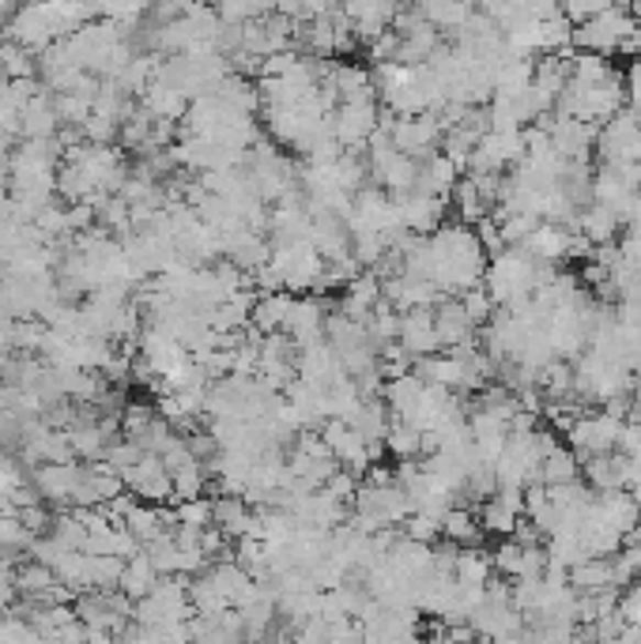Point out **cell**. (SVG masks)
Masks as SVG:
<instances>
[{
  "instance_id": "6da1fadb",
  "label": "cell",
  "mask_w": 641,
  "mask_h": 644,
  "mask_svg": "<svg viewBox=\"0 0 641 644\" xmlns=\"http://www.w3.org/2000/svg\"><path fill=\"white\" fill-rule=\"evenodd\" d=\"M490 253L483 249L479 234L472 223H442L434 234H427V279L442 295L461 298L464 290L483 284Z\"/></svg>"
},
{
  "instance_id": "7a4b0ae2",
  "label": "cell",
  "mask_w": 641,
  "mask_h": 644,
  "mask_svg": "<svg viewBox=\"0 0 641 644\" xmlns=\"http://www.w3.org/2000/svg\"><path fill=\"white\" fill-rule=\"evenodd\" d=\"M627 106V91H622V76L615 73L608 79H600V84H574L570 79L566 87H562L555 110L566 113V118H577L585 121V125H604L608 118Z\"/></svg>"
},
{
  "instance_id": "3957f363",
  "label": "cell",
  "mask_w": 641,
  "mask_h": 644,
  "mask_svg": "<svg viewBox=\"0 0 641 644\" xmlns=\"http://www.w3.org/2000/svg\"><path fill=\"white\" fill-rule=\"evenodd\" d=\"M483 287L495 298V306H513L529 298L535 290V257L521 245H506V249L490 253L487 271H483Z\"/></svg>"
},
{
  "instance_id": "277c9868",
  "label": "cell",
  "mask_w": 641,
  "mask_h": 644,
  "mask_svg": "<svg viewBox=\"0 0 641 644\" xmlns=\"http://www.w3.org/2000/svg\"><path fill=\"white\" fill-rule=\"evenodd\" d=\"M468 625L476 630V637H487V641L524 637V614H521V607L513 603V596H509V585L490 580L487 596H483V603L472 611Z\"/></svg>"
},
{
  "instance_id": "5b68a950",
  "label": "cell",
  "mask_w": 641,
  "mask_h": 644,
  "mask_svg": "<svg viewBox=\"0 0 641 644\" xmlns=\"http://www.w3.org/2000/svg\"><path fill=\"white\" fill-rule=\"evenodd\" d=\"M622 426H627V419H622V414H615V411H608V408L582 411L574 422H570L566 445L574 448V453L582 456V464H585L588 456H600V453H611V448H619Z\"/></svg>"
},
{
  "instance_id": "8992f818",
  "label": "cell",
  "mask_w": 641,
  "mask_h": 644,
  "mask_svg": "<svg viewBox=\"0 0 641 644\" xmlns=\"http://www.w3.org/2000/svg\"><path fill=\"white\" fill-rule=\"evenodd\" d=\"M593 155L596 163H641V118L630 106L596 125Z\"/></svg>"
},
{
  "instance_id": "52a82bcc",
  "label": "cell",
  "mask_w": 641,
  "mask_h": 644,
  "mask_svg": "<svg viewBox=\"0 0 641 644\" xmlns=\"http://www.w3.org/2000/svg\"><path fill=\"white\" fill-rule=\"evenodd\" d=\"M634 26H638L634 15H630L622 4H615V8H608V12L593 15V20L574 23V49H588V53H604V57H611V53L619 49V42L627 38Z\"/></svg>"
},
{
  "instance_id": "ba28073f",
  "label": "cell",
  "mask_w": 641,
  "mask_h": 644,
  "mask_svg": "<svg viewBox=\"0 0 641 644\" xmlns=\"http://www.w3.org/2000/svg\"><path fill=\"white\" fill-rule=\"evenodd\" d=\"M377 121H382V102L377 99H347L336 102V110H332V132L347 152H366V144L377 132Z\"/></svg>"
},
{
  "instance_id": "9c48e42d",
  "label": "cell",
  "mask_w": 641,
  "mask_h": 644,
  "mask_svg": "<svg viewBox=\"0 0 641 644\" xmlns=\"http://www.w3.org/2000/svg\"><path fill=\"white\" fill-rule=\"evenodd\" d=\"M321 437H324V445L332 448V456L340 460V467H347V471H355L358 479L366 475V467L374 464V456H371V441H366L363 434H358L351 422L344 419H329L321 426Z\"/></svg>"
},
{
  "instance_id": "30bf717a",
  "label": "cell",
  "mask_w": 641,
  "mask_h": 644,
  "mask_svg": "<svg viewBox=\"0 0 641 644\" xmlns=\"http://www.w3.org/2000/svg\"><path fill=\"white\" fill-rule=\"evenodd\" d=\"M397 200V211H400V223L408 226L411 234H434L442 223H450V211L453 204L445 197H430V192H400Z\"/></svg>"
},
{
  "instance_id": "8fae6325",
  "label": "cell",
  "mask_w": 641,
  "mask_h": 644,
  "mask_svg": "<svg viewBox=\"0 0 641 644\" xmlns=\"http://www.w3.org/2000/svg\"><path fill=\"white\" fill-rule=\"evenodd\" d=\"M490 562H495L498 577H506V580L540 577V573L548 569V546H543V543L524 546V543H517L513 535H502V546H498V551H490Z\"/></svg>"
},
{
  "instance_id": "7c38bea8",
  "label": "cell",
  "mask_w": 641,
  "mask_h": 644,
  "mask_svg": "<svg viewBox=\"0 0 641 644\" xmlns=\"http://www.w3.org/2000/svg\"><path fill=\"white\" fill-rule=\"evenodd\" d=\"M476 517L487 535H509L517 528V520L524 517V490L498 487L495 493H487V498L479 501Z\"/></svg>"
},
{
  "instance_id": "4fadbf2b",
  "label": "cell",
  "mask_w": 641,
  "mask_h": 644,
  "mask_svg": "<svg viewBox=\"0 0 641 644\" xmlns=\"http://www.w3.org/2000/svg\"><path fill=\"white\" fill-rule=\"evenodd\" d=\"M382 298L393 306V310L408 313L419 310V306H438V298H445L430 279L423 276H408V271H393V276L382 279Z\"/></svg>"
},
{
  "instance_id": "5bb4252c",
  "label": "cell",
  "mask_w": 641,
  "mask_h": 644,
  "mask_svg": "<svg viewBox=\"0 0 641 644\" xmlns=\"http://www.w3.org/2000/svg\"><path fill=\"white\" fill-rule=\"evenodd\" d=\"M400 0H344V15L351 20L355 38L374 42L377 34H385L393 26V15L400 12Z\"/></svg>"
},
{
  "instance_id": "9a60e30c",
  "label": "cell",
  "mask_w": 641,
  "mask_h": 644,
  "mask_svg": "<svg viewBox=\"0 0 641 644\" xmlns=\"http://www.w3.org/2000/svg\"><path fill=\"white\" fill-rule=\"evenodd\" d=\"M397 343L408 351L411 358H427V355H434V351H442V343H438V329H434V306H419V310L400 313Z\"/></svg>"
},
{
  "instance_id": "2e32d148",
  "label": "cell",
  "mask_w": 641,
  "mask_h": 644,
  "mask_svg": "<svg viewBox=\"0 0 641 644\" xmlns=\"http://www.w3.org/2000/svg\"><path fill=\"white\" fill-rule=\"evenodd\" d=\"M434 329H438V343H442V351H453V347H461V343L479 340V329L472 324V317L464 313L461 298H450V295L438 298Z\"/></svg>"
},
{
  "instance_id": "e0dca14e",
  "label": "cell",
  "mask_w": 641,
  "mask_h": 644,
  "mask_svg": "<svg viewBox=\"0 0 641 644\" xmlns=\"http://www.w3.org/2000/svg\"><path fill=\"white\" fill-rule=\"evenodd\" d=\"M382 306V276L377 271H358L344 284V302H340V313L351 317V321L366 324L374 317V310Z\"/></svg>"
},
{
  "instance_id": "ac0fdd59",
  "label": "cell",
  "mask_w": 641,
  "mask_h": 644,
  "mask_svg": "<svg viewBox=\"0 0 641 644\" xmlns=\"http://www.w3.org/2000/svg\"><path fill=\"white\" fill-rule=\"evenodd\" d=\"M344 374L347 369L340 366V358H336V351L329 347V340H313V343H302V347H298V377H302V381L329 388Z\"/></svg>"
},
{
  "instance_id": "d6986e66",
  "label": "cell",
  "mask_w": 641,
  "mask_h": 644,
  "mask_svg": "<svg viewBox=\"0 0 641 644\" xmlns=\"http://www.w3.org/2000/svg\"><path fill=\"white\" fill-rule=\"evenodd\" d=\"M582 479L588 482V490H627L630 487V464L622 448H611V453L588 456L582 464Z\"/></svg>"
},
{
  "instance_id": "ffe728a7",
  "label": "cell",
  "mask_w": 641,
  "mask_h": 644,
  "mask_svg": "<svg viewBox=\"0 0 641 644\" xmlns=\"http://www.w3.org/2000/svg\"><path fill=\"white\" fill-rule=\"evenodd\" d=\"M574 234L577 231H570V226L551 223V219H540V223H535V231L521 242V249L529 253V257H535V260L562 264V260H570V245H574Z\"/></svg>"
},
{
  "instance_id": "44dd1931",
  "label": "cell",
  "mask_w": 641,
  "mask_h": 644,
  "mask_svg": "<svg viewBox=\"0 0 641 644\" xmlns=\"http://www.w3.org/2000/svg\"><path fill=\"white\" fill-rule=\"evenodd\" d=\"M423 392H427V381L416 374V369H404L397 377H385L382 385V400L389 403V411L397 414V419H416L419 403H423Z\"/></svg>"
},
{
  "instance_id": "7402d4cb",
  "label": "cell",
  "mask_w": 641,
  "mask_h": 644,
  "mask_svg": "<svg viewBox=\"0 0 641 644\" xmlns=\"http://www.w3.org/2000/svg\"><path fill=\"white\" fill-rule=\"evenodd\" d=\"M324 317L329 313H324V306L313 295H295L284 332L291 335L298 347H302V343H313V340H324Z\"/></svg>"
},
{
  "instance_id": "603a6c76",
  "label": "cell",
  "mask_w": 641,
  "mask_h": 644,
  "mask_svg": "<svg viewBox=\"0 0 641 644\" xmlns=\"http://www.w3.org/2000/svg\"><path fill=\"white\" fill-rule=\"evenodd\" d=\"M461 166L453 163L445 152H434L427 158H419V178H416V189L419 192H430V197H453L456 181H461Z\"/></svg>"
},
{
  "instance_id": "cb8c5ba5",
  "label": "cell",
  "mask_w": 641,
  "mask_h": 644,
  "mask_svg": "<svg viewBox=\"0 0 641 644\" xmlns=\"http://www.w3.org/2000/svg\"><path fill=\"white\" fill-rule=\"evenodd\" d=\"M291 302H295L291 290H265V295H257L253 313H250V329H257L261 335L284 332L287 313H291Z\"/></svg>"
},
{
  "instance_id": "d4e9b609",
  "label": "cell",
  "mask_w": 641,
  "mask_h": 644,
  "mask_svg": "<svg viewBox=\"0 0 641 644\" xmlns=\"http://www.w3.org/2000/svg\"><path fill=\"white\" fill-rule=\"evenodd\" d=\"M593 501L622 535H630L641 528V506L630 498V490H600V493L593 490Z\"/></svg>"
},
{
  "instance_id": "484cf974",
  "label": "cell",
  "mask_w": 641,
  "mask_h": 644,
  "mask_svg": "<svg viewBox=\"0 0 641 644\" xmlns=\"http://www.w3.org/2000/svg\"><path fill=\"white\" fill-rule=\"evenodd\" d=\"M411 8H416L419 15L438 26V31H456L464 20H468L472 12H476V0H411Z\"/></svg>"
},
{
  "instance_id": "4316f807",
  "label": "cell",
  "mask_w": 641,
  "mask_h": 644,
  "mask_svg": "<svg viewBox=\"0 0 641 644\" xmlns=\"http://www.w3.org/2000/svg\"><path fill=\"white\" fill-rule=\"evenodd\" d=\"M453 577L461 588H487L495 580V562H490V554L483 546H461Z\"/></svg>"
},
{
  "instance_id": "83f0119b",
  "label": "cell",
  "mask_w": 641,
  "mask_h": 644,
  "mask_svg": "<svg viewBox=\"0 0 641 644\" xmlns=\"http://www.w3.org/2000/svg\"><path fill=\"white\" fill-rule=\"evenodd\" d=\"M577 231H582L593 245H604V242H615V237L622 234V219L615 215L611 208L588 200V204L582 208V215H577Z\"/></svg>"
},
{
  "instance_id": "f1b7e54d",
  "label": "cell",
  "mask_w": 641,
  "mask_h": 644,
  "mask_svg": "<svg viewBox=\"0 0 641 644\" xmlns=\"http://www.w3.org/2000/svg\"><path fill=\"white\" fill-rule=\"evenodd\" d=\"M450 204L456 211V219L461 223H479L483 215H495V204H490L487 197H483V189L476 185V178L472 174H461V181H456Z\"/></svg>"
},
{
  "instance_id": "f546056e",
  "label": "cell",
  "mask_w": 641,
  "mask_h": 644,
  "mask_svg": "<svg viewBox=\"0 0 641 644\" xmlns=\"http://www.w3.org/2000/svg\"><path fill=\"white\" fill-rule=\"evenodd\" d=\"M442 535H445V540H453L456 546H479L487 532H483L476 509L464 506V501H456L450 513L442 517Z\"/></svg>"
},
{
  "instance_id": "4dcf8cb0",
  "label": "cell",
  "mask_w": 641,
  "mask_h": 644,
  "mask_svg": "<svg viewBox=\"0 0 641 644\" xmlns=\"http://www.w3.org/2000/svg\"><path fill=\"white\" fill-rule=\"evenodd\" d=\"M159 577H163V573L155 569V562L147 558V551H136L133 558H125V569H121L118 588L129 599H144L155 588V580H159Z\"/></svg>"
},
{
  "instance_id": "1f68e13d",
  "label": "cell",
  "mask_w": 641,
  "mask_h": 644,
  "mask_svg": "<svg viewBox=\"0 0 641 644\" xmlns=\"http://www.w3.org/2000/svg\"><path fill=\"white\" fill-rule=\"evenodd\" d=\"M385 453L393 460H423V430L411 419H397L393 414V426L385 434Z\"/></svg>"
},
{
  "instance_id": "d6a6232c",
  "label": "cell",
  "mask_w": 641,
  "mask_h": 644,
  "mask_svg": "<svg viewBox=\"0 0 641 644\" xmlns=\"http://www.w3.org/2000/svg\"><path fill=\"white\" fill-rule=\"evenodd\" d=\"M570 585H574L577 592H604V588H615L611 558H604V554H593V558L577 562V566L570 569Z\"/></svg>"
},
{
  "instance_id": "836d02e7",
  "label": "cell",
  "mask_w": 641,
  "mask_h": 644,
  "mask_svg": "<svg viewBox=\"0 0 641 644\" xmlns=\"http://www.w3.org/2000/svg\"><path fill=\"white\" fill-rule=\"evenodd\" d=\"M570 479H582V456L570 445H555L540 464V482L543 487H555V482H570Z\"/></svg>"
},
{
  "instance_id": "e575fe53",
  "label": "cell",
  "mask_w": 641,
  "mask_h": 644,
  "mask_svg": "<svg viewBox=\"0 0 641 644\" xmlns=\"http://www.w3.org/2000/svg\"><path fill=\"white\" fill-rule=\"evenodd\" d=\"M461 306H464V313L472 317V324H476V329H483V324L490 321V313L498 310L495 298L487 295V287H483V284H479V287H472V290H464V295H461Z\"/></svg>"
},
{
  "instance_id": "d590c367",
  "label": "cell",
  "mask_w": 641,
  "mask_h": 644,
  "mask_svg": "<svg viewBox=\"0 0 641 644\" xmlns=\"http://www.w3.org/2000/svg\"><path fill=\"white\" fill-rule=\"evenodd\" d=\"M400 532H404V535H411V540L438 543V540H442V520H438V517H427V513H411V517L400 524Z\"/></svg>"
},
{
  "instance_id": "8d00e7d4",
  "label": "cell",
  "mask_w": 641,
  "mask_h": 644,
  "mask_svg": "<svg viewBox=\"0 0 641 644\" xmlns=\"http://www.w3.org/2000/svg\"><path fill=\"white\" fill-rule=\"evenodd\" d=\"M559 4H562V12L570 15V23H585V20H593V15L615 8L619 0H559Z\"/></svg>"
},
{
  "instance_id": "74e56055",
  "label": "cell",
  "mask_w": 641,
  "mask_h": 644,
  "mask_svg": "<svg viewBox=\"0 0 641 644\" xmlns=\"http://www.w3.org/2000/svg\"><path fill=\"white\" fill-rule=\"evenodd\" d=\"M622 91H627V106L641 118V53L630 57V68H627V76H622Z\"/></svg>"
},
{
  "instance_id": "f35d334b",
  "label": "cell",
  "mask_w": 641,
  "mask_h": 644,
  "mask_svg": "<svg viewBox=\"0 0 641 644\" xmlns=\"http://www.w3.org/2000/svg\"><path fill=\"white\" fill-rule=\"evenodd\" d=\"M627 490H630V498H634V501H638V506H641V479H638V482H630V487H627Z\"/></svg>"
}]
</instances>
